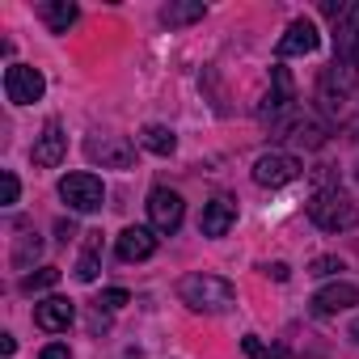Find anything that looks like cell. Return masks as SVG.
I'll list each match as a JSON object with an SVG mask.
<instances>
[{
	"label": "cell",
	"instance_id": "24",
	"mask_svg": "<svg viewBox=\"0 0 359 359\" xmlns=\"http://www.w3.org/2000/svg\"><path fill=\"white\" fill-rule=\"evenodd\" d=\"M18 195H22V182H18V173H0V208H13L18 203Z\"/></svg>",
	"mask_w": 359,
	"mask_h": 359
},
{
	"label": "cell",
	"instance_id": "9",
	"mask_svg": "<svg viewBox=\"0 0 359 359\" xmlns=\"http://www.w3.org/2000/svg\"><path fill=\"white\" fill-rule=\"evenodd\" d=\"M300 161L292 156V152H262L258 161H254V182L258 187H287V182H296V177H300Z\"/></svg>",
	"mask_w": 359,
	"mask_h": 359
},
{
	"label": "cell",
	"instance_id": "11",
	"mask_svg": "<svg viewBox=\"0 0 359 359\" xmlns=\"http://www.w3.org/2000/svg\"><path fill=\"white\" fill-rule=\"evenodd\" d=\"M85 152H89V161L102 165V169H127V165L135 161V144H131L127 135H93V140L85 144Z\"/></svg>",
	"mask_w": 359,
	"mask_h": 359
},
{
	"label": "cell",
	"instance_id": "25",
	"mask_svg": "<svg viewBox=\"0 0 359 359\" xmlns=\"http://www.w3.org/2000/svg\"><path fill=\"white\" fill-rule=\"evenodd\" d=\"M338 271H346V266H342V258H330V254H325V258H317V262L309 266V275H317V279H325V275H338Z\"/></svg>",
	"mask_w": 359,
	"mask_h": 359
},
{
	"label": "cell",
	"instance_id": "26",
	"mask_svg": "<svg viewBox=\"0 0 359 359\" xmlns=\"http://www.w3.org/2000/svg\"><path fill=\"white\" fill-rule=\"evenodd\" d=\"M127 300H131V296H127L123 287H110V292H102V296H97V309H106V313H114V309H123Z\"/></svg>",
	"mask_w": 359,
	"mask_h": 359
},
{
	"label": "cell",
	"instance_id": "28",
	"mask_svg": "<svg viewBox=\"0 0 359 359\" xmlns=\"http://www.w3.org/2000/svg\"><path fill=\"white\" fill-rule=\"evenodd\" d=\"M39 359H72V351H68L64 342H51V346H43V351H39Z\"/></svg>",
	"mask_w": 359,
	"mask_h": 359
},
{
	"label": "cell",
	"instance_id": "5",
	"mask_svg": "<svg viewBox=\"0 0 359 359\" xmlns=\"http://www.w3.org/2000/svg\"><path fill=\"white\" fill-rule=\"evenodd\" d=\"M60 199L72 212L89 216V212H97L106 203V187H102L97 173H68V177H60Z\"/></svg>",
	"mask_w": 359,
	"mask_h": 359
},
{
	"label": "cell",
	"instance_id": "31",
	"mask_svg": "<svg viewBox=\"0 0 359 359\" xmlns=\"http://www.w3.org/2000/svg\"><path fill=\"white\" fill-rule=\"evenodd\" d=\"M18 351V342H13V334H0V355H13Z\"/></svg>",
	"mask_w": 359,
	"mask_h": 359
},
{
	"label": "cell",
	"instance_id": "27",
	"mask_svg": "<svg viewBox=\"0 0 359 359\" xmlns=\"http://www.w3.org/2000/svg\"><path fill=\"white\" fill-rule=\"evenodd\" d=\"M241 351H245L250 359H271V355H275V351H271L266 342H258L254 334H245V338H241Z\"/></svg>",
	"mask_w": 359,
	"mask_h": 359
},
{
	"label": "cell",
	"instance_id": "3",
	"mask_svg": "<svg viewBox=\"0 0 359 359\" xmlns=\"http://www.w3.org/2000/svg\"><path fill=\"white\" fill-rule=\"evenodd\" d=\"M325 13L334 18V60L359 68V0H346V5L325 0Z\"/></svg>",
	"mask_w": 359,
	"mask_h": 359
},
{
	"label": "cell",
	"instance_id": "20",
	"mask_svg": "<svg viewBox=\"0 0 359 359\" xmlns=\"http://www.w3.org/2000/svg\"><path fill=\"white\" fill-rule=\"evenodd\" d=\"M140 148H144V152H152V156H173L177 135H173L169 127H161V123H148V127L140 131Z\"/></svg>",
	"mask_w": 359,
	"mask_h": 359
},
{
	"label": "cell",
	"instance_id": "6",
	"mask_svg": "<svg viewBox=\"0 0 359 359\" xmlns=\"http://www.w3.org/2000/svg\"><path fill=\"white\" fill-rule=\"evenodd\" d=\"M355 81H359V68H351V64H338V60H334V64L321 72V81H317L321 110H325V114H338V110H342V102L351 97Z\"/></svg>",
	"mask_w": 359,
	"mask_h": 359
},
{
	"label": "cell",
	"instance_id": "8",
	"mask_svg": "<svg viewBox=\"0 0 359 359\" xmlns=\"http://www.w3.org/2000/svg\"><path fill=\"white\" fill-rule=\"evenodd\" d=\"M182 195L177 191H169V187H156L152 195H148V220H152V233H165V237H173L177 229H182Z\"/></svg>",
	"mask_w": 359,
	"mask_h": 359
},
{
	"label": "cell",
	"instance_id": "22",
	"mask_svg": "<svg viewBox=\"0 0 359 359\" xmlns=\"http://www.w3.org/2000/svg\"><path fill=\"white\" fill-rule=\"evenodd\" d=\"M39 254H43V241H39V233L22 229V237H18V250H13V266H18V271H26V266H30Z\"/></svg>",
	"mask_w": 359,
	"mask_h": 359
},
{
	"label": "cell",
	"instance_id": "33",
	"mask_svg": "<svg viewBox=\"0 0 359 359\" xmlns=\"http://www.w3.org/2000/svg\"><path fill=\"white\" fill-rule=\"evenodd\" d=\"M355 177H359V165H355Z\"/></svg>",
	"mask_w": 359,
	"mask_h": 359
},
{
	"label": "cell",
	"instance_id": "19",
	"mask_svg": "<svg viewBox=\"0 0 359 359\" xmlns=\"http://www.w3.org/2000/svg\"><path fill=\"white\" fill-rule=\"evenodd\" d=\"M203 18H208V5H203V0H169V5L161 9V22H165L169 30L191 26V22H203Z\"/></svg>",
	"mask_w": 359,
	"mask_h": 359
},
{
	"label": "cell",
	"instance_id": "2",
	"mask_svg": "<svg viewBox=\"0 0 359 359\" xmlns=\"http://www.w3.org/2000/svg\"><path fill=\"white\" fill-rule=\"evenodd\" d=\"M309 220L321 229V233H346L359 224V203L355 195H346L342 187H321L313 199H309Z\"/></svg>",
	"mask_w": 359,
	"mask_h": 359
},
{
	"label": "cell",
	"instance_id": "13",
	"mask_svg": "<svg viewBox=\"0 0 359 359\" xmlns=\"http://www.w3.org/2000/svg\"><path fill=\"white\" fill-rule=\"evenodd\" d=\"M64 152H68V135H64L60 118H51V123L43 127V135L34 140V148H30V161H34L39 169H55V165L64 161Z\"/></svg>",
	"mask_w": 359,
	"mask_h": 359
},
{
	"label": "cell",
	"instance_id": "18",
	"mask_svg": "<svg viewBox=\"0 0 359 359\" xmlns=\"http://www.w3.org/2000/svg\"><path fill=\"white\" fill-rule=\"evenodd\" d=\"M39 18L47 22L51 34H68V26L81 18V9H76V0H43V5H39Z\"/></svg>",
	"mask_w": 359,
	"mask_h": 359
},
{
	"label": "cell",
	"instance_id": "17",
	"mask_svg": "<svg viewBox=\"0 0 359 359\" xmlns=\"http://www.w3.org/2000/svg\"><path fill=\"white\" fill-rule=\"evenodd\" d=\"M76 317V304L64 300V296H47L43 304H34V325L47 330V334H64Z\"/></svg>",
	"mask_w": 359,
	"mask_h": 359
},
{
	"label": "cell",
	"instance_id": "16",
	"mask_svg": "<svg viewBox=\"0 0 359 359\" xmlns=\"http://www.w3.org/2000/svg\"><path fill=\"white\" fill-rule=\"evenodd\" d=\"M114 254H118L123 262H144V258H152V254H156V233H152V229L131 224V229H123V233H118Z\"/></svg>",
	"mask_w": 359,
	"mask_h": 359
},
{
	"label": "cell",
	"instance_id": "21",
	"mask_svg": "<svg viewBox=\"0 0 359 359\" xmlns=\"http://www.w3.org/2000/svg\"><path fill=\"white\" fill-rule=\"evenodd\" d=\"M102 271V233H85V250H81V262H76V279L81 283H93Z\"/></svg>",
	"mask_w": 359,
	"mask_h": 359
},
{
	"label": "cell",
	"instance_id": "7",
	"mask_svg": "<svg viewBox=\"0 0 359 359\" xmlns=\"http://www.w3.org/2000/svg\"><path fill=\"white\" fill-rule=\"evenodd\" d=\"M271 135L275 140H292V144H304V148H321L325 140H330V123L325 118H317V114H287L283 123H275L271 127Z\"/></svg>",
	"mask_w": 359,
	"mask_h": 359
},
{
	"label": "cell",
	"instance_id": "15",
	"mask_svg": "<svg viewBox=\"0 0 359 359\" xmlns=\"http://www.w3.org/2000/svg\"><path fill=\"white\" fill-rule=\"evenodd\" d=\"M351 304H359V287H355V283H325V287L309 300V313H313V317H334V313H342V309H351Z\"/></svg>",
	"mask_w": 359,
	"mask_h": 359
},
{
	"label": "cell",
	"instance_id": "30",
	"mask_svg": "<svg viewBox=\"0 0 359 359\" xmlns=\"http://www.w3.org/2000/svg\"><path fill=\"white\" fill-rule=\"evenodd\" d=\"M266 275H275V279H279V283H283V279H287V275H292V271H287V262H275V266H266Z\"/></svg>",
	"mask_w": 359,
	"mask_h": 359
},
{
	"label": "cell",
	"instance_id": "1",
	"mask_svg": "<svg viewBox=\"0 0 359 359\" xmlns=\"http://www.w3.org/2000/svg\"><path fill=\"white\" fill-rule=\"evenodd\" d=\"M177 296H182V304L191 313H229L237 304V287L220 275H187L182 283H177Z\"/></svg>",
	"mask_w": 359,
	"mask_h": 359
},
{
	"label": "cell",
	"instance_id": "10",
	"mask_svg": "<svg viewBox=\"0 0 359 359\" xmlns=\"http://www.w3.org/2000/svg\"><path fill=\"white\" fill-rule=\"evenodd\" d=\"M43 93H47V81H43L39 68H30V64H13V68L5 72V97H9L13 106H30V102H39Z\"/></svg>",
	"mask_w": 359,
	"mask_h": 359
},
{
	"label": "cell",
	"instance_id": "32",
	"mask_svg": "<svg viewBox=\"0 0 359 359\" xmlns=\"http://www.w3.org/2000/svg\"><path fill=\"white\" fill-rule=\"evenodd\" d=\"M351 338H355V342H359V317H355V325H351Z\"/></svg>",
	"mask_w": 359,
	"mask_h": 359
},
{
	"label": "cell",
	"instance_id": "14",
	"mask_svg": "<svg viewBox=\"0 0 359 359\" xmlns=\"http://www.w3.org/2000/svg\"><path fill=\"white\" fill-rule=\"evenodd\" d=\"M233 224H237V199L216 195L212 203H203V216H199V233L203 237H229Z\"/></svg>",
	"mask_w": 359,
	"mask_h": 359
},
{
	"label": "cell",
	"instance_id": "12",
	"mask_svg": "<svg viewBox=\"0 0 359 359\" xmlns=\"http://www.w3.org/2000/svg\"><path fill=\"white\" fill-rule=\"evenodd\" d=\"M317 47H321V34H317V26H313L309 18H296V22L287 26V34L279 39L275 55H279V60H292V55H313Z\"/></svg>",
	"mask_w": 359,
	"mask_h": 359
},
{
	"label": "cell",
	"instance_id": "23",
	"mask_svg": "<svg viewBox=\"0 0 359 359\" xmlns=\"http://www.w3.org/2000/svg\"><path fill=\"white\" fill-rule=\"evenodd\" d=\"M55 283H60V271H55V266H39L34 275H26V279H22V292H26V296H34V292H51Z\"/></svg>",
	"mask_w": 359,
	"mask_h": 359
},
{
	"label": "cell",
	"instance_id": "4",
	"mask_svg": "<svg viewBox=\"0 0 359 359\" xmlns=\"http://www.w3.org/2000/svg\"><path fill=\"white\" fill-rule=\"evenodd\" d=\"M287 114H296V85H292V72L283 68V64H275L271 68V89H266V97L258 102V118L262 123H283Z\"/></svg>",
	"mask_w": 359,
	"mask_h": 359
},
{
	"label": "cell",
	"instance_id": "29",
	"mask_svg": "<svg viewBox=\"0 0 359 359\" xmlns=\"http://www.w3.org/2000/svg\"><path fill=\"white\" fill-rule=\"evenodd\" d=\"M55 233H60V241L68 245V241L76 237V224H72V220H60V224H55Z\"/></svg>",
	"mask_w": 359,
	"mask_h": 359
}]
</instances>
